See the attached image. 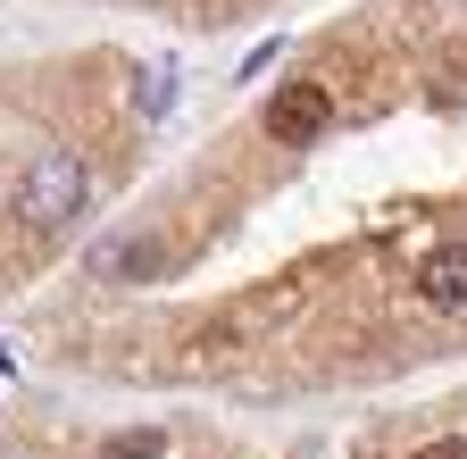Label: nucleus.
I'll return each instance as SVG.
<instances>
[{
    "mask_svg": "<svg viewBox=\"0 0 467 459\" xmlns=\"http://www.w3.org/2000/svg\"><path fill=\"white\" fill-rule=\"evenodd\" d=\"M84 209V159L76 151H42L26 167V193H17V217L26 225H67Z\"/></svg>",
    "mask_w": 467,
    "mask_h": 459,
    "instance_id": "obj_1",
    "label": "nucleus"
},
{
    "mask_svg": "<svg viewBox=\"0 0 467 459\" xmlns=\"http://www.w3.org/2000/svg\"><path fill=\"white\" fill-rule=\"evenodd\" d=\"M326 126H334V92H317V84H284L267 100V134L275 142H317Z\"/></svg>",
    "mask_w": 467,
    "mask_h": 459,
    "instance_id": "obj_2",
    "label": "nucleus"
},
{
    "mask_svg": "<svg viewBox=\"0 0 467 459\" xmlns=\"http://www.w3.org/2000/svg\"><path fill=\"white\" fill-rule=\"evenodd\" d=\"M418 301H426V309H467V243H442V251L418 267Z\"/></svg>",
    "mask_w": 467,
    "mask_h": 459,
    "instance_id": "obj_3",
    "label": "nucleus"
},
{
    "mask_svg": "<svg viewBox=\"0 0 467 459\" xmlns=\"http://www.w3.org/2000/svg\"><path fill=\"white\" fill-rule=\"evenodd\" d=\"M159 267V243L150 235H109V243H92V276H109V284H142Z\"/></svg>",
    "mask_w": 467,
    "mask_h": 459,
    "instance_id": "obj_4",
    "label": "nucleus"
},
{
    "mask_svg": "<svg viewBox=\"0 0 467 459\" xmlns=\"http://www.w3.org/2000/svg\"><path fill=\"white\" fill-rule=\"evenodd\" d=\"M134 109H142V118H167V109H175V68H167V59H150V68H142Z\"/></svg>",
    "mask_w": 467,
    "mask_h": 459,
    "instance_id": "obj_5",
    "label": "nucleus"
},
{
    "mask_svg": "<svg viewBox=\"0 0 467 459\" xmlns=\"http://www.w3.org/2000/svg\"><path fill=\"white\" fill-rule=\"evenodd\" d=\"M167 443L159 434H109V459H159Z\"/></svg>",
    "mask_w": 467,
    "mask_h": 459,
    "instance_id": "obj_6",
    "label": "nucleus"
},
{
    "mask_svg": "<svg viewBox=\"0 0 467 459\" xmlns=\"http://www.w3.org/2000/svg\"><path fill=\"white\" fill-rule=\"evenodd\" d=\"M275 59H284V42H275V34H267V42H259V50H251V59H243V84H259V76H267V68H275Z\"/></svg>",
    "mask_w": 467,
    "mask_h": 459,
    "instance_id": "obj_7",
    "label": "nucleus"
},
{
    "mask_svg": "<svg viewBox=\"0 0 467 459\" xmlns=\"http://www.w3.org/2000/svg\"><path fill=\"white\" fill-rule=\"evenodd\" d=\"M418 459H467V434H442V443H426Z\"/></svg>",
    "mask_w": 467,
    "mask_h": 459,
    "instance_id": "obj_8",
    "label": "nucleus"
}]
</instances>
